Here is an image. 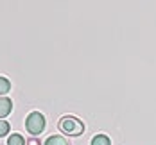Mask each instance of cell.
Wrapping results in <instances>:
<instances>
[{"mask_svg": "<svg viewBox=\"0 0 156 145\" xmlns=\"http://www.w3.org/2000/svg\"><path fill=\"white\" fill-rule=\"evenodd\" d=\"M25 145H41L40 143V140H36V138H31V140H27Z\"/></svg>", "mask_w": 156, "mask_h": 145, "instance_id": "9c48e42d", "label": "cell"}, {"mask_svg": "<svg viewBox=\"0 0 156 145\" xmlns=\"http://www.w3.org/2000/svg\"><path fill=\"white\" fill-rule=\"evenodd\" d=\"M7 145H25V138H23L22 134L15 133V134H11V136L7 138Z\"/></svg>", "mask_w": 156, "mask_h": 145, "instance_id": "8992f818", "label": "cell"}, {"mask_svg": "<svg viewBox=\"0 0 156 145\" xmlns=\"http://www.w3.org/2000/svg\"><path fill=\"white\" fill-rule=\"evenodd\" d=\"M58 127H59L61 133L68 134V136H79V134L84 133V124L79 120L77 116H74V115H65V116H61Z\"/></svg>", "mask_w": 156, "mask_h": 145, "instance_id": "6da1fadb", "label": "cell"}, {"mask_svg": "<svg viewBox=\"0 0 156 145\" xmlns=\"http://www.w3.org/2000/svg\"><path fill=\"white\" fill-rule=\"evenodd\" d=\"M45 145H68V142H66V138H63V136H59V134H56V136H48L47 142H45Z\"/></svg>", "mask_w": 156, "mask_h": 145, "instance_id": "277c9868", "label": "cell"}, {"mask_svg": "<svg viewBox=\"0 0 156 145\" xmlns=\"http://www.w3.org/2000/svg\"><path fill=\"white\" fill-rule=\"evenodd\" d=\"M11 111H13V102H11V98L0 97V120H4Z\"/></svg>", "mask_w": 156, "mask_h": 145, "instance_id": "3957f363", "label": "cell"}, {"mask_svg": "<svg viewBox=\"0 0 156 145\" xmlns=\"http://www.w3.org/2000/svg\"><path fill=\"white\" fill-rule=\"evenodd\" d=\"M9 91H11V82H9V79H5V77L0 75V97H4L5 93H9Z\"/></svg>", "mask_w": 156, "mask_h": 145, "instance_id": "52a82bcc", "label": "cell"}, {"mask_svg": "<svg viewBox=\"0 0 156 145\" xmlns=\"http://www.w3.org/2000/svg\"><path fill=\"white\" fill-rule=\"evenodd\" d=\"M25 129H27V133H31L32 136L41 134L43 129H45V116L40 111L29 113V116L25 118Z\"/></svg>", "mask_w": 156, "mask_h": 145, "instance_id": "7a4b0ae2", "label": "cell"}, {"mask_svg": "<svg viewBox=\"0 0 156 145\" xmlns=\"http://www.w3.org/2000/svg\"><path fill=\"white\" fill-rule=\"evenodd\" d=\"M92 145H111V140L106 134H97L92 138Z\"/></svg>", "mask_w": 156, "mask_h": 145, "instance_id": "5b68a950", "label": "cell"}, {"mask_svg": "<svg viewBox=\"0 0 156 145\" xmlns=\"http://www.w3.org/2000/svg\"><path fill=\"white\" fill-rule=\"evenodd\" d=\"M9 122H7V120H0V138H2V136H5V134H7V133H9Z\"/></svg>", "mask_w": 156, "mask_h": 145, "instance_id": "ba28073f", "label": "cell"}]
</instances>
